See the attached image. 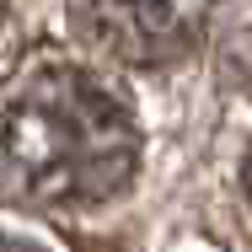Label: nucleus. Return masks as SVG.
<instances>
[{
  "instance_id": "f257e3e1",
  "label": "nucleus",
  "mask_w": 252,
  "mask_h": 252,
  "mask_svg": "<svg viewBox=\"0 0 252 252\" xmlns=\"http://www.w3.org/2000/svg\"><path fill=\"white\" fill-rule=\"evenodd\" d=\"M140 129L124 97L92 70H38L5 107V183L43 209L107 204L134 172Z\"/></svg>"
},
{
  "instance_id": "f03ea898",
  "label": "nucleus",
  "mask_w": 252,
  "mask_h": 252,
  "mask_svg": "<svg viewBox=\"0 0 252 252\" xmlns=\"http://www.w3.org/2000/svg\"><path fill=\"white\" fill-rule=\"evenodd\" d=\"M75 32L113 59L166 64L183 59L209 27V0H70Z\"/></svg>"
},
{
  "instance_id": "7ed1b4c3",
  "label": "nucleus",
  "mask_w": 252,
  "mask_h": 252,
  "mask_svg": "<svg viewBox=\"0 0 252 252\" xmlns=\"http://www.w3.org/2000/svg\"><path fill=\"white\" fill-rule=\"evenodd\" d=\"M0 252H38V247H27V242H16V236H0Z\"/></svg>"
},
{
  "instance_id": "20e7f679",
  "label": "nucleus",
  "mask_w": 252,
  "mask_h": 252,
  "mask_svg": "<svg viewBox=\"0 0 252 252\" xmlns=\"http://www.w3.org/2000/svg\"><path fill=\"white\" fill-rule=\"evenodd\" d=\"M247 188H252V156H247Z\"/></svg>"
},
{
  "instance_id": "39448f33",
  "label": "nucleus",
  "mask_w": 252,
  "mask_h": 252,
  "mask_svg": "<svg viewBox=\"0 0 252 252\" xmlns=\"http://www.w3.org/2000/svg\"><path fill=\"white\" fill-rule=\"evenodd\" d=\"M0 16H5V0H0Z\"/></svg>"
}]
</instances>
